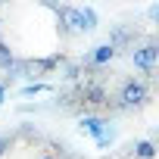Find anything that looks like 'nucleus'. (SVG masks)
I'll return each instance as SVG.
<instances>
[{
  "label": "nucleus",
  "mask_w": 159,
  "mask_h": 159,
  "mask_svg": "<svg viewBox=\"0 0 159 159\" xmlns=\"http://www.w3.org/2000/svg\"><path fill=\"white\" fill-rule=\"evenodd\" d=\"M56 59H59V56H50V59H16L10 72H13V75H19V78H28L31 84H38V78H44V75H50V72H53Z\"/></svg>",
  "instance_id": "nucleus-1"
},
{
  "label": "nucleus",
  "mask_w": 159,
  "mask_h": 159,
  "mask_svg": "<svg viewBox=\"0 0 159 159\" xmlns=\"http://www.w3.org/2000/svg\"><path fill=\"white\" fill-rule=\"evenodd\" d=\"M147 97H150L147 81H125L122 91H119V97H116V106L119 109H134V106L147 103Z\"/></svg>",
  "instance_id": "nucleus-2"
},
{
  "label": "nucleus",
  "mask_w": 159,
  "mask_h": 159,
  "mask_svg": "<svg viewBox=\"0 0 159 159\" xmlns=\"http://www.w3.org/2000/svg\"><path fill=\"white\" fill-rule=\"evenodd\" d=\"M81 128L97 140V147H100V150H106V147L112 143V137H116L112 125H109L106 119H100V116H81Z\"/></svg>",
  "instance_id": "nucleus-3"
},
{
  "label": "nucleus",
  "mask_w": 159,
  "mask_h": 159,
  "mask_svg": "<svg viewBox=\"0 0 159 159\" xmlns=\"http://www.w3.org/2000/svg\"><path fill=\"white\" fill-rule=\"evenodd\" d=\"M131 59H134V66L140 69V72H153L156 69V62H159V47L156 44H143V47H134L131 50Z\"/></svg>",
  "instance_id": "nucleus-4"
},
{
  "label": "nucleus",
  "mask_w": 159,
  "mask_h": 159,
  "mask_svg": "<svg viewBox=\"0 0 159 159\" xmlns=\"http://www.w3.org/2000/svg\"><path fill=\"white\" fill-rule=\"evenodd\" d=\"M112 50H119V47H131L134 44V34H131V28H112V34H109V41H106Z\"/></svg>",
  "instance_id": "nucleus-5"
},
{
  "label": "nucleus",
  "mask_w": 159,
  "mask_h": 159,
  "mask_svg": "<svg viewBox=\"0 0 159 159\" xmlns=\"http://www.w3.org/2000/svg\"><path fill=\"white\" fill-rule=\"evenodd\" d=\"M112 56H116V50H112L109 44H100V47H94V53H91L84 62H88V66H106Z\"/></svg>",
  "instance_id": "nucleus-6"
},
{
  "label": "nucleus",
  "mask_w": 159,
  "mask_h": 159,
  "mask_svg": "<svg viewBox=\"0 0 159 159\" xmlns=\"http://www.w3.org/2000/svg\"><path fill=\"white\" fill-rule=\"evenodd\" d=\"M78 16H81V28H84V31H94V28H97V13H94V7H78Z\"/></svg>",
  "instance_id": "nucleus-7"
},
{
  "label": "nucleus",
  "mask_w": 159,
  "mask_h": 159,
  "mask_svg": "<svg viewBox=\"0 0 159 159\" xmlns=\"http://www.w3.org/2000/svg\"><path fill=\"white\" fill-rule=\"evenodd\" d=\"M134 156H137V159H153V156H156V143H153V140H140V143L134 147Z\"/></svg>",
  "instance_id": "nucleus-8"
},
{
  "label": "nucleus",
  "mask_w": 159,
  "mask_h": 159,
  "mask_svg": "<svg viewBox=\"0 0 159 159\" xmlns=\"http://www.w3.org/2000/svg\"><path fill=\"white\" fill-rule=\"evenodd\" d=\"M13 62H16V56H13V50L3 44V41H0V69H3V72H10L13 69Z\"/></svg>",
  "instance_id": "nucleus-9"
},
{
  "label": "nucleus",
  "mask_w": 159,
  "mask_h": 159,
  "mask_svg": "<svg viewBox=\"0 0 159 159\" xmlns=\"http://www.w3.org/2000/svg\"><path fill=\"white\" fill-rule=\"evenodd\" d=\"M44 91H50V88H47V84H41V81H38V84H25V88H22V91H19V94H22V97H34V94H44Z\"/></svg>",
  "instance_id": "nucleus-10"
},
{
  "label": "nucleus",
  "mask_w": 159,
  "mask_h": 159,
  "mask_svg": "<svg viewBox=\"0 0 159 159\" xmlns=\"http://www.w3.org/2000/svg\"><path fill=\"white\" fill-rule=\"evenodd\" d=\"M7 150H10V137H7V134H0V156H3Z\"/></svg>",
  "instance_id": "nucleus-11"
},
{
  "label": "nucleus",
  "mask_w": 159,
  "mask_h": 159,
  "mask_svg": "<svg viewBox=\"0 0 159 159\" xmlns=\"http://www.w3.org/2000/svg\"><path fill=\"white\" fill-rule=\"evenodd\" d=\"M3 100H7V84L0 81V103H3Z\"/></svg>",
  "instance_id": "nucleus-12"
},
{
  "label": "nucleus",
  "mask_w": 159,
  "mask_h": 159,
  "mask_svg": "<svg viewBox=\"0 0 159 159\" xmlns=\"http://www.w3.org/2000/svg\"><path fill=\"white\" fill-rule=\"evenodd\" d=\"M41 159H53V156H41Z\"/></svg>",
  "instance_id": "nucleus-13"
}]
</instances>
